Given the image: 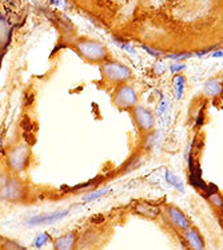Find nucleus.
Segmentation results:
<instances>
[{
  "mask_svg": "<svg viewBox=\"0 0 223 250\" xmlns=\"http://www.w3.org/2000/svg\"><path fill=\"white\" fill-rule=\"evenodd\" d=\"M203 91L207 97H219L222 94V84L217 79H208L207 82L203 84Z\"/></svg>",
  "mask_w": 223,
  "mask_h": 250,
  "instance_id": "nucleus-13",
  "label": "nucleus"
},
{
  "mask_svg": "<svg viewBox=\"0 0 223 250\" xmlns=\"http://www.w3.org/2000/svg\"><path fill=\"white\" fill-rule=\"evenodd\" d=\"M202 114H203V110H201V111H199L198 119H197V123H195V126H197V127H199V126H201V123H202Z\"/></svg>",
  "mask_w": 223,
  "mask_h": 250,
  "instance_id": "nucleus-29",
  "label": "nucleus"
},
{
  "mask_svg": "<svg viewBox=\"0 0 223 250\" xmlns=\"http://www.w3.org/2000/svg\"><path fill=\"white\" fill-rule=\"evenodd\" d=\"M110 190L107 189H97V190H92L91 193H88L87 195H84V202H91V201H95V199H99L103 195H106Z\"/></svg>",
  "mask_w": 223,
  "mask_h": 250,
  "instance_id": "nucleus-19",
  "label": "nucleus"
},
{
  "mask_svg": "<svg viewBox=\"0 0 223 250\" xmlns=\"http://www.w3.org/2000/svg\"><path fill=\"white\" fill-rule=\"evenodd\" d=\"M206 198L215 209L223 210V197L219 194L218 191H210L206 194Z\"/></svg>",
  "mask_w": 223,
  "mask_h": 250,
  "instance_id": "nucleus-16",
  "label": "nucleus"
},
{
  "mask_svg": "<svg viewBox=\"0 0 223 250\" xmlns=\"http://www.w3.org/2000/svg\"><path fill=\"white\" fill-rule=\"evenodd\" d=\"M68 211L61 210V211H55V213H48V214H41L36 215L34 218H31L30 225H41V224H51V222H56V221L61 220L63 217H66Z\"/></svg>",
  "mask_w": 223,
  "mask_h": 250,
  "instance_id": "nucleus-11",
  "label": "nucleus"
},
{
  "mask_svg": "<svg viewBox=\"0 0 223 250\" xmlns=\"http://www.w3.org/2000/svg\"><path fill=\"white\" fill-rule=\"evenodd\" d=\"M75 50L81 59L90 63H101L108 59V50L101 42L81 38L75 42Z\"/></svg>",
  "mask_w": 223,
  "mask_h": 250,
  "instance_id": "nucleus-3",
  "label": "nucleus"
},
{
  "mask_svg": "<svg viewBox=\"0 0 223 250\" xmlns=\"http://www.w3.org/2000/svg\"><path fill=\"white\" fill-rule=\"evenodd\" d=\"M174 84V95L178 101H181L184 94V88H186V78L183 75H175L173 81Z\"/></svg>",
  "mask_w": 223,
  "mask_h": 250,
  "instance_id": "nucleus-14",
  "label": "nucleus"
},
{
  "mask_svg": "<svg viewBox=\"0 0 223 250\" xmlns=\"http://www.w3.org/2000/svg\"><path fill=\"white\" fill-rule=\"evenodd\" d=\"M184 68H186V64H183V63H173V64L170 66V71L173 72V74H179V72H182Z\"/></svg>",
  "mask_w": 223,
  "mask_h": 250,
  "instance_id": "nucleus-23",
  "label": "nucleus"
},
{
  "mask_svg": "<svg viewBox=\"0 0 223 250\" xmlns=\"http://www.w3.org/2000/svg\"><path fill=\"white\" fill-rule=\"evenodd\" d=\"M131 117L134 123L139 128V131H142V133H151L154 127H155V117L144 106H139L138 104L137 107L132 108Z\"/></svg>",
  "mask_w": 223,
  "mask_h": 250,
  "instance_id": "nucleus-6",
  "label": "nucleus"
},
{
  "mask_svg": "<svg viewBox=\"0 0 223 250\" xmlns=\"http://www.w3.org/2000/svg\"><path fill=\"white\" fill-rule=\"evenodd\" d=\"M51 240V237L47 233H41V234L36 235V238L34 240V245L35 248H41V246H44L46 244H48Z\"/></svg>",
  "mask_w": 223,
  "mask_h": 250,
  "instance_id": "nucleus-21",
  "label": "nucleus"
},
{
  "mask_svg": "<svg viewBox=\"0 0 223 250\" xmlns=\"http://www.w3.org/2000/svg\"><path fill=\"white\" fill-rule=\"evenodd\" d=\"M78 241L79 234L75 230H70L64 234L59 235L58 238L52 242V249L54 250H76L78 249Z\"/></svg>",
  "mask_w": 223,
  "mask_h": 250,
  "instance_id": "nucleus-9",
  "label": "nucleus"
},
{
  "mask_svg": "<svg viewBox=\"0 0 223 250\" xmlns=\"http://www.w3.org/2000/svg\"><path fill=\"white\" fill-rule=\"evenodd\" d=\"M98 240V231L95 230H87L83 234L79 235V241H78V249H86L90 246L95 245Z\"/></svg>",
  "mask_w": 223,
  "mask_h": 250,
  "instance_id": "nucleus-12",
  "label": "nucleus"
},
{
  "mask_svg": "<svg viewBox=\"0 0 223 250\" xmlns=\"http://www.w3.org/2000/svg\"><path fill=\"white\" fill-rule=\"evenodd\" d=\"M214 48H207V50H201V51H197L194 55L198 56V58H202V56H206L207 54H210V52L213 51Z\"/></svg>",
  "mask_w": 223,
  "mask_h": 250,
  "instance_id": "nucleus-27",
  "label": "nucleus"
},
{
  "mask_svg": "<svg viewBox=\"0 0 223 250\" xmlns=\"http://www.w3.org/2000/svg\"><path fill=\"white\" fill-rule=\"evenodd\" d=\"M0 250H25L23 245H20L18 241L11 238H3L0 242Z\"/></svg>",
  "mask_w": 223,
  "mask_h": 250,
  "instance_id": "nucleus-17",
  "label": "nucleus"
},
{
  "mask_svg": "<svg viewBox=\"0 0 223 250\" xmlns=\"http://www.w3.org/2000/svg\"><path fill=\"white\" fill-rule=\"evenodd\" d=\"M143 50L147 52V54H150V55L154 56V58H159V56L163 55L162 51H159V50H155V48H152V47L143 46Z\"/></svg>",
  "mask_w": 223,
  "mask_h": 250,
  "instance_id": "nucleus-24",
  "label": "nucleus"
},
{
  "mask_svg": "<svg viewBox=\"0 0 223 250\" xmlns=\"http://www.w3.org/2000/svg\"><path fill=\"white\" fill-rule=\"evenodd\" d=\"M8 178H10V175L7 171H3V170H0V199H1V195H3V191L5 189V185L8 182Z\"/></svg>",
  "mask_w": 223,
  "mask_h": 250,
  "instance_id": "nucleus-22",
  "label": "nucleus"
},
{
  "mask_svg": "<svg viewBox=\"0 0 223 250\" xmlns=\"http://www.w3.org/2000/svg\"><path fill=\"white\" fill-rule=\"evenodd\" d=\"M101 72L104 82L114 86H121L132 78V71L128 66L114 59H107L101 63Z\"/></svg>",
  "mask_w": 223,
  "mask_h": 250,
  "instance_id": "nucleus-2",
  "label": "nucleus"
},
{
  "mask_svg": "<svg viewBox=\"0 0 223 250\" xmlns=\"http://www.w3.org/2000/svg\"><path fill=\"white\" fill-rule=\"evenodd\" d=\"M134 211L141 217L148 218V220H155L158 215L161 214V209L155 205L148 204V202H137L134 205Z\"/></svg>",
  "mask_w": 223,
  "mask_h": 250,
  "instance_id": "nucleus-10",
  "label": "nucleus"
},
{
  "mask_svg": "<svg viewBox=\"0 0 223 250\" xmlns=\"http://www.w3.org/2000/svg\"><path fill=\"white\" fill-rule=\"evenodd\" d=\"M27 197V188L21 182V179L18 175H12L8 178V182L5 185V189L3 191L0 201H8L12 204L23 202Z\"/></svg>",
  "mask_w": 223,
  "mask_h": 250,
  "instance_id": "nucleus-5",
  "label": "nucleus"
},
{
  "mask_svg": "<svg viewBox=\"0 0 223 250\" xmlns=\"http://www.w3.org/2000/svg\"><path fill=\"white\" fill-rule=\"evenodd\" d=\"M112 103L114 106L123 111H131L132 108L138 106V94L137 90L131 84H121L114 88L112 92Z\"/></svg>",
  "mask_w": 223,
  "mask_h": 250,
  "instance_id": "nucleus-4",
  "label": "nucleus"
},
{
  "mask_svg": "<svg viewBox=\"0 0 223 250\" xmlns=\"http://www.w3.org/2000/svg\"><path fill=\"white\" fill-rule=\"evenodd\" d=\"M118 44H119V47H121V48H123L124 51L130 52V54H135V50H134V48H132L130 44H127V43H118Z\"/></svg>",
  "mask_w": 223,
  "mask_h": 250,
  "instance_id": "nucleus-26",
  "label": "nucleus"
},
{
  "mask_svg": "<svg viewBox=\"0 0 223 250\" xmlns=\"http://www.w3.org/2000/svg\"><path fill=\"white\" fill-rule=\"evenodd\" d=\"M168 108H170V104H168V99L166 97H162V99L159 101V104H158L157 114L158 117L166 118L168 115Z\"/></svg>",
  "mask_w": 223,
  "mask_h": 250,
  "instance_id": "nucleus-18",
  "label": "nucleus"
},
{
  "mask_svg": "<svg viewBox=\"0 0 223 250\" xmlns=\"http://www.w3.org/2000/svg\"><path fill=\"white\" fill-rule=\"evenodd\" d=\"M166 181H167L168 184L173 186L174 189H177L178 191H181V193H184V186H183L182 179L177 177L175 174L171 173V171H166Z\"/></svg>",
  "mask_w": 223,
  "mask_h": 250,
  "instance_id": "nucleus-15",
  "label": "nucleus"
},
{
  "mask_svg": "<svg viewBox=\"0 0 223 250\" xmlns=\"http://www.w3.org/2000/svg\"><path fill=\"white\" fill-rule=\"evenodd\" d=\"M166 217H167V221L170 222V225L173 226L174 229H177L181 233L184 231V230H187L191 226L186 214L181 209L175 208V206H167V209H166Z\"/></svg>",
  "mask_w": 223,
  "mask_h": 250,
  "instance_id": "nucleus-7",
  "label": "nucleus"
},
{
  "mask_svg": "<svg viewBox=\"0 0 223 250\" xmlns=\"http://www.w3.org/2000/svg\"><path fill=\"white\" fill-rule=\"evenodd\" d=\"M182 240L188 250H206V244L202 234L193 226L182 231Z\"/></svg>",
  "mask_w": 223,
  "mask_h": 250,
  "instance_id": "nucleus-8",
  "label": "nucleus"
},
{
  "mask_svg": "<svg viewBox=\"0 0 223 250\" xmlns=\"http://www.w3.org/2000/svg\"><path fill=\"white\" fill-rule=\"evenodd\" d=\"M31 158V148L25 143H18L14 147L8 150V153L5 155V166L7 171L12 173L14 175L24 173L27 168L30 167Z\"/></svg>",
  "mask_w": 223,
  "mask_h": 250,
  "instance_id": "nucleus-1",
  "label": "nucleus"
},
{
  "mask_svg": "<svg viewBox=\"0 0 223 250\" xmlns=\"http://www.w3.org/2000/svg\"><path fill=\"white\" fill-rule=\"evenodd\" d=\"M154 71L157 72V74H163V72H164V64H163L162 62H157V63H155Z\"/></svg>",
  "mask_w": 223,
  "mask_h": 250,
  "instance_id": "nucleus-25",
  "label": "nucleus"
},
{
  "mask_svg": "<svg viewBox=\"0 0 223 250\" xmlns=\"http://www.w3.org/2000/svg\"><path fill=\"white\" fill-rule=\"evenodd\" d=\"M193 56H194L193 52H178V54H168L166 58L171 59V61H174L175 63H181L182 61H186V59H188V58H193Z\"/></svg>",
  "mask_w": 223,
  "mask_h": 250,
  "instance_id": "nucleus-20",
  "label": "nucleus"
},
{
  "mask_svg": "<svg viewBox=\"0 0 223 250\" xmlns=\"http://www.w3.org/2000/svg\"><path fill=\"white\" fill-rule=\"evenodd\" d=\"M213 58H223V50H217V51L211 52Z\"/></svg>",
  "mask_w": 223,
  "mask_h": 250,
  "instance_id": "nucleus-28",
  "label": "nucleus"
}]
</instances>
